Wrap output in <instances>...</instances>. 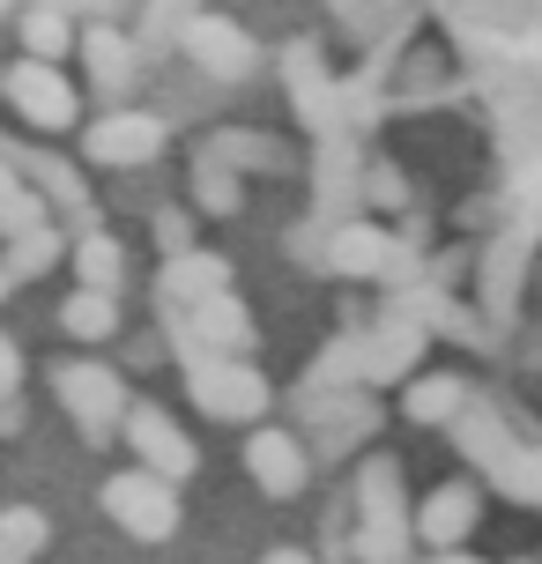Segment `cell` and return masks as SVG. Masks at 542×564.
I'll use <instances>...</instances> for the list:
<instances>
[{
	"label": "cell",
	"mask_w": 542,
	"mask_h": 564,
	"mask_svg": "<svg viewBox=\"0 0 542 564\" xmlns=\"http://www.w3.org/2000/svg\"><path fill=\"white\" fill-rule=\"evenodd\" d=\"M23 53H37V59H67L75 45H83V30H75V15L59 8V0H23Z\"/></svg>",
	"instance_id": "7402d4cb"
},
{
	"label": "cell",
	"mask_w": 542,
	"mask_h": 564,
	"mask_svg": "<svg viewBox=\"0 0 542 564\" xmlns=\"http://www.w3.org/2000/svg\"><path fill=\"white\" fill-rule=\"evenodd\" d=\"M0 97L15 105V119H23L30 134H67L83 119V89L59 75V59H37V53H23L0 75Z\"/></svg>",
	"instance_id": "5b68a950"
},
{
	"label": "cell",
	"mask_w": 542,
	"mask_h": 564,
	"mask_svg": "<svg viewBox=\"0 0 542 564\" xmlns=\"http://www.w3.org/2000/svg\"><path fill=\"white\" fill-rule=\"evenodd\" d=\"M8 290H15V268H8V260H0V305H8Z\"/></svg>",
	"instance_id": "e575fe53"
},
{
	"label": "cell",
	"mask_w": 542,
	"mask_h": 564,
	"mask_svg": "<svg viewBox=\"0 0 542 564\" xmlns=\"http://www.w3.org/2000/svg\"><path fill=\"white\" fill-rule=\"evenodd\" d=\"M194 15H200V0H142V15H134V53L142 59L178 53V37H186Z\"/></svg>",
	"instance_id": "603a6c76"
},
{
	"label": "cell",
	"mask_w": 542,
	"mask_h": 564,
	"mask_svg": "<svg viewBox=\"0 0 542 564\" xmlns=\"http://www.w3.org/2000/svg\"><path fill=\"white\" fill-rule=\"evenodd\" d=\"M409 200V186H401L394 164H365V208H401Z\"/></svg>",
	"instance_id": "f546056e"
},
{
	"label": "cell",
	"mask_w": 542,
	"mask_h": 564,
	"mask_svg": "<svg viewBox=\"0 0 542 564\" xmlns=\"http://www.w3.org/2000/svg\"><path fill=\"white\" fill-rule=\"evenodd\" d=\"M230 268L224 253H208V246H186V253H164V268H156V312H186L200 305V297H216V290H230Z\"/></svg>",
	"instance_id": "2e32d148"
},
{
	"label": "cell",
	"mask_w": 542,
	"mask_h": 564,
	"mask_svg": "<svg viewBox=\"0 0 542 564\" xmlns=\"http://www.w3.org/2000/svg\"><path fill=\"white\" fill-rule=\"evenodd\" d=\"M178 53L194 59V67L208 75V83H246V75L260 67V45H253V37H246V30L230 23V15H208V8H200L194 23H186Z\"/></svg>",
	"instance_id": "30bf717a"
},
{
	"label": "cell",
	"mask_w": 542,
	"mask_h": 564,
	"mask_svg": "<svg viewBox=\"0 0 542 564\" xmlns=\"http://www.w3.org/2000/svg\"><path fill=\"white\" fill-rule=\"evenodd\" d=\"M186 365V394H194L200 416L216 423H260L268 416V401H275V387L260 379L253 357H216V349H194V357H178Z\"/></svg>",
	"instance_id": "7a4b0ae2"
},
{
	"label": "cell",
	"mask_w": 542,
	"mask_h": 564,
	"mask_svg": "<svg viewBox=\"0 0 542 564\" xmlns=\"http://www.w3.org/2000/svg\"><path fill=\"white\" fill-rule=\"evenodd\" d=\"M15 387H23V349L0 335V394H15Z\"/></svg>",
	"instance_id": "1f68e13d"
},
{
	"label": "cell",
	"mask_w": 542,
	"mask_h": 564,
	"mask_svg": "<svg viewBox=\"0 0 542 564\" xmlns=\"http://www.w3.org/2000/svg\"><path fill=\"white\" fill-rule=\"evenodd\" d=\"M424 335L431 327H416V319L379 312V327H365V387H394V379H409L416 357H424Z\"/></svg>",
	"instance_id": "ac0fdd59"
},
{
	"label": "cell",
	"mask_w": 542,
	"mask_h": 564,
	"mask_svg": "<svg viewBox=\"0 0 542 564\" xmlns=\"http://www.w3.org/2000/svg\"><path fill=\"white\" fill-rule=\"evenodd\" d=\"M75 53H83V75L105 105H127V97H134V75H142L134 30H119L112 15H97V23H83V45H75Z\"/></svg>",
	"instance_id": "8fae6325"
},
{
	"label": "cell",
	"mask_w": 542,
	"mask_h": 564,
	"mask_svg": "<svg viewBox=\"0 0 542 564\" xmlns=\"http://www.w3.org/2000/svg\"><path fill=\"white\" fill-rule=\"evenodd\" d=\"M0 75H8V67H0Z\"/></svg>",
	"instance_id": "8d00e7d4"
},
{
	"label": "cell",
	"mask_w": 542,
	"mask_h": 564,
	"mask_svg": "<svg viewBox=\"0 0 542 564\" xmlns=\"http://www.w3.org/2000/svg\"><path fill=\"white\" fill-rule=\"evenodd\" d=\"M0 156L23 171L37 194L53 200V216H67L75 230H89L97 224V208H89V186H83V171L75 164H59V156H45V149H30V141H0Z\"/></svg>",
	"instance_id": "5bb4252c"
},
{
	"label": "cell",
	"mask_w": 542,
	"mask_h": 564,
	"mask_svg": "<svg viewBox=\"0 0 542 564\" xmlns=\"http://www.w3.org/2000/svg\"><path fill=\"white\" fill-rule=\"evenodd\" d=\"M15 8H23V0H0V15H15Z\"/></svg>",
	"instance_id": "d590c367"
},
{
	"label": "cell",
	"mask_w": 542,
	"mask_h": 564,
	"mask_svg": "<svg viewBox=\"0 0 542 564\" xmlns=\"http://www.w3.org/2000/svg\"><path fill=\"white\" fill-rule=\"evenodd\" d=\"M200 149H208V156H224V164H238V171H283L290 164L283 141H275V134H253V127H216Z\"/></svg>",
	"instance_id": "d4e9b609"
},
{
	"label": "cell",
	"mask_w": 542,
	"mask_h": 564,
	"mask_svg": "<svg viewBox=\"0 0 542 564\" xmlns=\"http://www.w3.org/2000/svg\"><path fill=\"white\" fill-rule=\"evenodd\" d=\"M313 216L327 230L349 224V216H365V164H357V149L349 134H327L313 156Z\"/></svg>",
	"instance_id": "4fadbf2b"
},
{
	"label": "cell",
	"mask_w": 542,
	"mask_h": 564,
	"mask_svg": "<svg viewBox=\"0 0 542 564\" xmlns=\"http://www.w3.org/2000/svg\"><path fill=\"white\" fill-rule=\"evenodd\" d=\"M460 409H468V379H454V371H409V394H401V416L409 423H424V431L438 423L446 431Z\"/></svg>",
	"instance_id": "ffe728a7"
},
{
	"label": "cell",
	"mask_w": 542,
	"mask_h": 564,
	"mask_svg": "<svg viewBox=\"0 0 542 564\" xmlns=\"http://www.w3.org/2000/svg\"><path fill=\"white\" fill-rule=\"evenodd\" d=\"M520 564H528V557H520Z\"/></svg>",
	"instance_id": "74e56055"
},
{
	"label": "cell",
	"mask_w": 542,
	"mask_h": 564,
	"mask_svg": "<svg viewBox=\"0 0 542 564\" xmlns=\"http://www.w3.org/2000/svg\"><path fill=\"white\" fill-rule=\"evenodd\" d=\"M105 512H112L134 542H172L178 535V482L134 460V468L105 476Z\"/></svg>",
	"instance_id": "8992f818"
},
{
	"label": "cell",
	"mask_w": 542,
	"mask_h": 564,
	"mask_svg": "<svg viewBox=\"0 0 542 564\" xmlns=\"http://www.w3.org/2000/svg\"><path fill=\"white\" fill-rule=\"evenodd\" d=\"M53 394H59L67 423L83 431L89 446H112L119 431H127V409H134V401H127V379H119L112 365H89V357L53 371Z\"/></svg>",
	"instance_id": "277c9868"
},
{
	"label": "cell",
	"mask_w": 542,
	"mask_h": 564,
	"mask_svg": "<svg viewBox=\"0 0 542 564\" xmlns=\"http://www.w3.org/2000/svg\"><path fill=\"white\" fill-rule=\"evenodd\" d=\"M246 476L268 490V498H297L313 482V446L297 431H253L246 438Z\"/></svg>",
	"instance_id": "9a60e30c"
},
{
	"label": "cell",
	"mask_w": 542,
	"mask_h": 564,
	"mask_svg": "<svg viewBox=\"0 0 542 564\" xmlns=\"http://www.w3.org/2000/svg\"><path fill=\"white\" fill-rule=\"evenodd\" d=\"M490 482H498L506 498H520V506L542 512V446H513L498 468H490Z\"/></svg>",
	"instance_id": "f1b7e54d"
},
{
	"label": "cell",
	"mask_w": 542,
	"mask_h": 564,
	"mask_svg": "<svg viewBox=\"0 0 542 564\" xmlns=\"http://www.w3.org/2000/svg\"><path fill=\"white\" fill-rule=\"evenodd\" d=\"M194 216H246V178L224 156H194Z\"/></svg>",
	"instance_id": "cb8c5ba5"
},
{
	"label": "cell",
	"mask_w": 542,
	"mask_h": 564,
	"mask_svg": "<svg viewBox=\"0 0 542 564\" xmlns=\"http://www.w3.org/2000/svg\"><path fill=\"white\" fill-rule=\"evenodd\" d=\"M409 542H416V512H409V490H401V460L371 453L357 468V535H349V550L365 564H409Z\"/></svg>",
	"instance_id": "6da1fadb"
},
{
	"label": "cell",
	"mask_w": 542,
	"mask_h": 564,
	"mask_svg": "<svg viewBox=\"0 0 542 564\" xmlns=\"http://www.w3.org/2000/svg\"><path fill=\"white\" fill-rule=\"evenodd\" d=\"M194 246V216L186 208H156V253H186Z\"/></svg>",
	"instance_id": "4dcf8cb0"
},
{
	"label": "cell",
	"mask_w": 542,
	"mask_h": 564,
	"mask_svg": "<svg viewBox=\"0 0 542 564\" xmlns=\"http://www.w3.org/2000/svg\"><path fill=\"white\" fill-rule=\"evenodd\" d=\"M119 438H127V453H134L142 468H156V476H172V482H186V476L200 468L194 438H186V431H178V423L164 416L156 401H134V409H127V431H119Z\"/></svg>",
	"instance_id": "7c38bea8"
},
{
	"label": "cell",
	"mask_w": 542,
	"mask_h": 564,
	"mask_svg": "<svg viewBox=\"0 0 542 564\" xmlns=\"http://www.w3.org/2000/svg\"><path fill=\"white\" fill-rule=\"evenodd\" d=\"M59 327L75 341H112L119 335V290H89V282H75V297L59 305Z\"/></svg>",
	"instance_id": "484cf974"
},
{
	"label": "cell",
	"mask_w": 542,
	"mask_h": 564,
	"mask_svg": "<svg viewBox=\"0 0 542 564\" xmlns=\"http://www.w3.org/2000/svg\"><path fill=\"white\" fill-rule=\"evenodd\" d=\"M260 564H319V557H313V550H268Z\"/></svg>",
	"instance_id": "d6a6232c"
},
{
	"label": "cell",
	"mask_w": 542,
	"mask_h": 564,
	"mask_svg": "<svg viewBox=\"0 0 542 564\" xmlns=\"http://www.w3.org/2000/svg\"><path fill=\"white\" fill-rule=\"evenodd\" d=\"M67 268H75V282H89V290H119L127 282V246H119L112 230H75V246H67Z\"/></svg>",
	"instance_id": "44dd1931"
},
{
	"label": "cell",
	"mask_w": 542,
	"mask_h": 564,
	"mask_svg": "<svg viewBox=\"0 0 542 564\" xmlns=\"http://www.w3.org/2000/svg\"><path fill=\"white\" fill-rule=\"evenodd\" d=\"M416 238H394V230H379L365 224V216H349V224L327 230V275H343V282H416Z\"/></svg>",
	"instance_id": "3957f363"
},
{
	"label": "cell",
	"mask_w": 542,
	"mask_h": 564,
	"mask_svg": "<svg viewBox=\"0 0 542 564\" xmlns=\"http://www.w3.org/2000/svg\"><path fill=\"white\" fill-rule=\"evenodd\" d=\"M53 550V520L37 506H0V564H37Z\"/></svg>",
	"instance_id": "4316f807"
},
{
	"label": "cell",
	"mask_w": 542,
	"mask_h": 564,
	"mask_svg": "<svg viewBox=\"0 0 542 564\" xmlns=\"http://www.w3.org/2000/svg\"><path fill=\"white\" fill-rule=\"evenodd\" d=\"M283 89H290V112L305 119L319 141L327 134H349V89L327 75V59H319L313 37H297L283 53Z\"/></svg>",
	"instance_id": "ba28073f"
},
{
	"label": "cell",
	"mask_w": 542,
	"mask_h": 564,
	"mask_svg": "<svg viewBox=\"0 0 542 564\" xmlns=\"http://www.w3.org/2000/svg\"><path fill=\"white\" fill-rule=\"evenodd\" d=\"M164 141H172V127L156 112H134V105H105V119H89L83 134V156L105 171H142L164 156Z\"/></svg>",
	"instance_id": "9c48e42d"
},
{
	"label": "cell",
	"mask_w": 542,
	"mask_h": 564,
	"mask_svg": "<svg viewBox=\"0 0 542 564\" xmlns=\"http://www.w3.org/2000/svg\"><path fill=\"white\" fill-rule=\"evenodd\" d=\"M164 327H172V349L178 357H194V349H216V357H253V312H246V297L238 290H216V297H200V305L186 312H164Z\"/></svg>",
	"instance_id": "52a82bcc"
},
{
	"label": "cell",
	"mask_w": 542,
	"mask_h": 564,
	"mask_svg": "<svg viewBox=\"0 0 542 564\" xmlns=\"http://www.w3.org/2000/svg\"><path fill=\"white\" fill-rule=\"evenodd\" d=\"M67 246H75V238H59L53 224H37V230H23V238H8V268H15V282H37V275H53L59 260H67Z\"/></svg>",
	"instance_id": "83f0119b"
},
{
	"label": "cell",
	"mask_w": 542,
	"mask_h": 564,
	"mask_svg": "<svg viewBox=\"0 0 542 564\" xmlns=\"http://www.w3.org/2000/svg\"><path fill=\"white\" fill-rule=\"evenodd\" d=\"M431 564H476L468 550H431Z\"/></svg>",
	"instance_id": "836d02e7"
},
{
	"label": "cell",
	"mask_w": 542,
	"mask_h": 564,
	"mask_svg": "<svg viewBox=\"0 0 542 564\" xmlns=\"http://www.w3.org/2000/svg\"><path fill=\"white\" fill-rule=\"evenodd\" d=\"M528 246H535V230L520 224V230H506V238L484 253V305H490V319H506V312L520 305V282H528Z\"/></svg>",
	"instance_id": "d6986e66"
},
{
	"label": "cell",
	"mask_w": 542,
	"mask_h": 564,
	"mask_svg": "<svg viewBox=\"0 0 542 564\" xmlns=\"http://www.w3.org/2000/svg\"><path fill=\"white\" fill-rule=\"evenodd\" d=\"M484 520V490L476 482H438L424 506H416V542L424 550H460Z\"/></svg>",
	"instance_id": "e0dca14e"
}]
</instances>
